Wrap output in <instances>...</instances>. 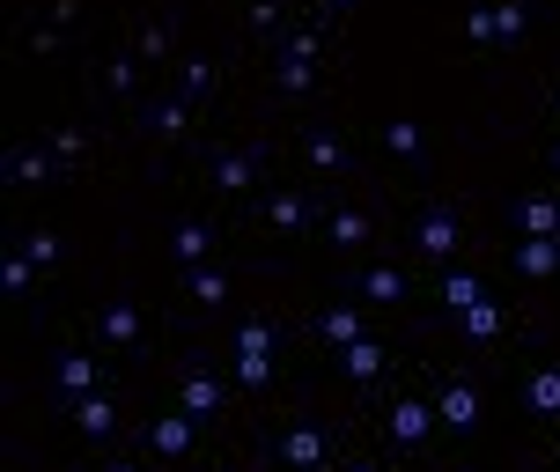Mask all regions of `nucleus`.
Here are the masks:
<instances>
[{
    "mask_svg": "<svg viewBox=\"0 0 560 472\" xmlns=\"http://www.w3.org/2000/svg\"><path fill=\"white\" fill-rule=\"evenodd\" d=\"M524 399H532L538 414H560V369H546V377H532V391H524Z\"/></svg>",
    "mask_w": 560,
    "mask_h": 472,
    "instance_id": "9b49d317",
    "label": "nucleus"
},
{
    "mask_svg": "<svg viewBox=\"0 0 560 472\" xmlns=\"http://www.w3.org/2000/svg\"><path fill=\"white\" fill-rule=\"evenodd\" d=\"M332 237H339V244H362V237H369V222H362V215H339V222H332Z\"/></svg>",
    "mask_w": 560,
    "mask_h": 472,
    "instance_id": "5701e85b",
    "label": "nucleus"
},
{
    "mask_svg": "<svg viewBox=\"0 0 560 472\" xmlns=\"http://www.w3.org/2000/svg\"><path fill=\"white\" fill-rule=\"evenodd\" d=\"M435 414H443L450 428H472V421H479V391H472V384H450V391H443V406H435Z\"/></svg>",
    "mask_w": 560,
    "mask_h": 472,
    "instance_id": "f257e3e1",
    "label": "nucleus"
},
{
    "mask_svg": "<svg viewBox=\"0 0 560 472\" xmlns=\"http://www.w3.org/2000/svg\"><path fill=\"white\" fill-rule=\"evenodd\" d=\"M192 296H199V303H222L229 288H222V274H199V280H192Z\"/></svg>",
    "mask_w": 560,
    "mask_h": 472,
    "instance_id": "b1692460",
    "label": "nucleus"
},
{
    "mask_svg": "<svg viewBox=\"0 0 560 472\" xmlns=\"http://www.w3.org/2000/svg\"><path fill=\"white\" fill-rule=\"evenodd\" d=\"M118 472H133V465H118Z\"/></svg>",
    "mask_w": 560,
    "mask_h": 472,
    "instance_id": "cd10ccee",
    "label": "nucleus"
},
{
    "mask_svg": "<svg viewBox=\"0 0 560 472\" xmlns=\"http://www.w3.org/2000/svg\"><path fill=\"white\" fill-rule=\"evenodd\" d=\"M516 30H524V8H516V0H509V8H494V37H516Z\"/></svg>",
    "mask_w": 560,
    "mask_h": 472,
    "instance_id": "4be33fe9",
    "label": "nucleus"
},
{
    "mask_svg": "<svg viewBox=\"0 0 560 472\" xmlns=\"http://www.w3.org/2000/svg\"><path fill=\"white\" fill-rule=\"evenodd\" d=\"M155 450H163V458H185V450H192V421H185V414L155 421Z\"/></svg>",
    "mask_w": 560,
    "mask_h": 472,
    "instance_id": "7ed1b4c3",
    "label": "nucleus"
},
{
    "mask_svg": "<svg viewBox=\"0 0 560 472\" xmlns=\"http://www.w3.org/2000/svg\"><path fill=\"white\" fill-rule=\"evenodd\" d=\"M376 369H384V347L376 339H354L347 347V377H376Z\"/></svg>",
    "mask_w": 560,
    "mask_h": 472,
    "instance_id": "6e6552de",
    "label": "nucleus"
},
{
    "mask_svg": "<svg viewBox=\"0 0 560 472\" xmlns=\"http://www.w3.org/2000/svg\"><path fill=\"white\" fill-rule=\"evenodd\" d=\"M207 251V229H177V258H199Z\"/></svg>",
    "mask_w": 560,
    "mask_h": 472,
    "instance_id": "a878e982",
    "label": "nucleus"
},
{
    "mask_svg": "<svg viewBox=\"0 0 560 472\" xmlns=\"http://www.w3.org/2000/svg\"><path fill=\"white\" fill-rule=\"evenodd\" d=\"M280 450H288V465H325V436H317V428H295V436H288V444H280Z\"/></svg>",
    "mask_w": 560,
    "mask_h": 472,
    "instance_id": "20e7f679",
    "label": "nucleus"
},
{
    "mask_svg": "<svg viewBox=\"0 0 560 472\" xmlns=\"http://www.w3.org/2000/svg\"><path fill=\"white\" fill-rule=\"evenodd\" d=\"M450 244H457V222H450V215H428V222H420V251H435V258H443Z\"/></svg>",
    "mask_w": 560,
    "mask_h": 472,
    "instance_id": "423d86ee",
    "label": "nucleus"
},
{
    "mask_svg": "<svg viewBox=\"0 0 560 472\" xmlns=\"http://www.w3.org/2000/svg\"><path fill=\"white\" fill-rule=\"evenodd\" d=\"M30 266H37V258H8V266H0V280H8V288H30Z\"/></svg>",
    "mask_w": 560,
    "mask_h": 472,
    "instance_id": "bb28decb",
    "label": "nucleus"
},
{
    "mask_svg": "<svg viewBox=\"0 0 560 472\" xmlns=\"http://www.w3.org/2000/svg\"><path fill=\"white\" fill-rule=\"evenodd\" d=\"M369 296H376V303H398V296H406V280H398L392 266H376V274H369Z\"/></svg>",
    "mask_w": 560,
    "mask_h": 472,
    "instance_id": "f3484780",
    "label": "nucleus"
},
{
    "mask_svg": "<svg viewBox=\"0 0 560 472\" xmlns=\"http://www.w3.org/2000/svg\"><path fill=\"white\" fill-rule=\"evenodd\" d=\"M524 229H532V237H553L560 207H553V199H524Z\"/></svg>",
    "mask_w": 560,
    "mask_h": 472,
    "instance_id": "9d476101",
    "label": "nucleus"
},
{
    "mask_svg": "<svg viewBox=\"0 0 560 472\" xmlns=\"http://www.w3.org/2000/svg\"><path fill=\"white\" fill-rule=\"evenodd\" d=\"M465 333H472V339H494V333H502V310H494L487 296H479V303L465 310Z\"/></svg>",
    "mask_w": 560,
    "mask_h": 472,
    "instance_id": "1a4fd4ad",
    "label": "nucleus"
},
{
    "mask_svg": "<svg viewBox=\"0 0 560 472\" xmlns=\"http://www.w3.org/2000/svg\"><path fill=\"white\" fill-rule=\"evenodd\" d=\"M222 406V384L214 377H185V414H214Z\"/></svg>",
    "mask_w": 560,
    "mask_h": 472,
    "instance_id": "39448f33",
    "label": "nucleus"
},
{
    "mask_svg": "<svg viewBox=\"0 0 560 472\" xmlns=\"http://www.w3.org/2000/svg\"><path fill=\"white\" fill-rule=\"evenodd\" d=\"M384 140H392L398 156H413V148H420V126H406V118H392V126H384Z\"/></svg>",
    "mask_w": 560,
    "mask_h": 472,
    "instance_id": "6ab92c4d",
    "label": "nucleus"
},
{
    "mask_svg": "<svg viewBox=\"0 0 560 472\" xmlns=\"http://www.w3.org/2000/svg\"><path fill=\"white\" fill-rule=\"evenodd\" d=\"M553 266H560V244H553V237H532V244H524V274H538V280H546Z\"/></svg>",
    "mask_w": 560,
    "mask_h": 472,
    "instance_id": "0eeeda50",
    "label": "nucleus"
},
{
    "mask_svg": "<svg viewBox=\"0 0 560 472\" xmlns=\"http://www.w3.org/2000/svg\"><path fill=\"white\" fill-rule=\"evenodd\" d=\"M236 377H244V384H266V377H273V361H266V355H236Z\"/></svg>",
    "mask_w": 560,
    "mask_h": 472,
    "instance_id": "aec40b11",
    "label": "nucleus"
},
{
    "mask_svg": "<svg viewBox=\"0 0 560 472\" xmlns=\"http://www.w3.org/2000/svg\"><path fill=\"white\" fill-rule=\"evenodd\" d=\"M325 339H332V347H354V339H362V318H354V310H332V318H325Z\"/></svg>",
    "mask_w": 560,
    "mask_h": 472,
    "instance_id": "f8f14e48",
    "label": "nucleus"
},
{
    "mask_svg": "<svg viewBox=\"0 0 560 472\" xmlns=\"http://www.w3.org/2000/svg\"><path fill=\"white\" fill-rule=\"evenodd\" d=\"M428 421H435L428 406H413V399H398V406H392V436H398V444H420V436H428Z\"/></svg>",
    "mask_w": 560,
    "mask_h": 472,
    "instance_id": "f03ea898",
    "label": "nucleus"
},
{
    "mask_svg": "<svg viewBox=\"0 0 560 472\" xmlns=\"http://www.w3.org/2000/svg\"><path fill=\"white\" fill-rule=\"evenodd\" d=\"M59 384H67V391H89V384H96V361H89V355H67V361H59Z\"/></svg>",
    "mask_w": 560,
    "mask_h": 472,
    "instance_id": "ddd939ff",
    "label": "nucleus"
},
{
    "mask_svg": "<svg viewBox=\"0 0 560 472\" xmlns=\"http://www.w3.org/2000/svg\"><path fill=\"white\" fill-rule=\"evenodd\" d=\"M553 96H560V89H553Z\"/></svg>",
    "mask_w": 560,
    "mask_h": 472,
    "instance_id": "c756f323",
    "label": "nucleus"
},
{
    "mask_svg": "<svg viewBox=\"0 0 560 472\" xmlns=\"http://www.w3.org/2000/svg\"><path fill=\"white\" fill-rule=\"evenodd\" d=\"M339 8H347V0H339Z\"/></svg>",
    "mask_w": 560,
    "mask_h": 472,
    "instance_id": "c85d7f7f",
    "label": "nucleus"
},
{
    "mask_svg": "<svg viewBox=\"0 0 560 472\" xmlns=\"http://www.w3.org/2000/svg\"><path fill=\"white\" fill-rule=\"evenodd\" d=\"M74 421H82V428H89V436H112V406H104V399H82V406H74Z\"/></svg>",
    "mask_w": 560,
    "mask_h": 472,
    "instance_id": "4468645a",
    "label": "nucleus"
},
{
    "mask_svg": "<svg viewBox=\"0 0 560 472\" xmlns=\"http://www.w3.org/2000/svg\"><path fill=\"white\" fill-rule=\"evenodd\" d=\"M222 185H229V193H244V185H252V163H244V156H229V163H222Z\"/></svg>",
    "mask_w": 560,
    "mask_h": 472,
    "instance_id": "412c9836",
    "label": "nucleus"
},
{
    "mask_svg": "<svg viewBox=\"0 0 560 472\" xmlns=\"http://www.w3.org/2000/svg\"><path fill=\"white\" fill-rule=\"evenodd\" d=\"M236 355H273V333H266V325H244V333H236Z\"/></svg>",
    "mask_w": 560,
    "mask_h": 472,
    "instance_id": "a211bd4d",
    "label": "nucleus"
},
{
    "mask_svg": "<svg viewBox=\"0 0 560 472\" xmlns=\"http://www.w3.org/2000/svg\"><path fill=\"white\" fill-rule=\"evenodd\" d=\"M443 296H450V310H472V303H479V280H472V274H450Z\"/></svg>",
    "mask_w": 560,
    "mask_h": 472,
    "instance_id": "2eb2a0df",
    "label": "nucleus"
},
{
    "mask_svg": "<svg viewBox=\"0 0 560 472\" xmlns=\"http://www.w3.org/2000/svg\"><path fill=\"white\" fill-rule=\"evenodd\" d=\"M280 89H310V59H288L280 67Z\"/></svg>",
    "mask_w": 560,
    "mask_h": 472,
    "instance_id": "393cba45",
    "label": "nucleus"
},
{
    "mask_svg": "<svg viewBox=\"0 0 560 472\" xmlns=\"http://www.w3.org/2000/svg\"><path fill=\"white\" fill-rule=\"evenodd\" d=\"M104 333H112L118 347H126V339L140 333V318H133V310H126V303H112V310H104Z\"/></svg>",
    "mask_w": 560,
    "mask_h": 472,
    "instance_id": "dca6fc26",
    "label": "nucleus"
}]
</instances>
